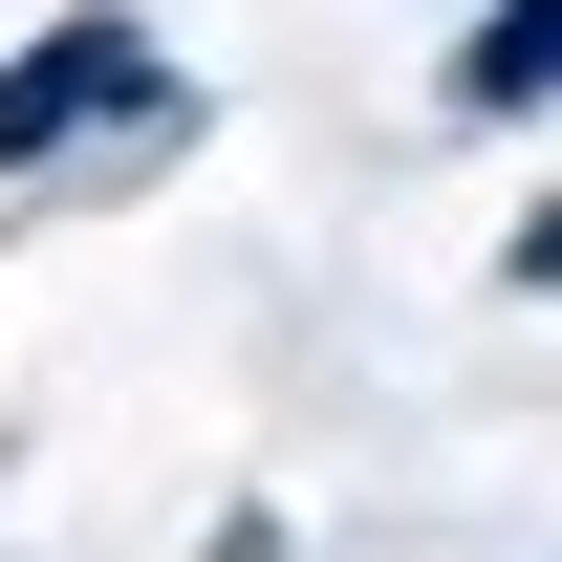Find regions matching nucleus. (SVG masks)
<instances>
[{
  "label": "nucleus",
  "mask_w": 562,
  "mask_h": 562,
  "mask_svg": "<svg viewBox=\"0 0 562 562\" xmlns=\"http://www.w3.org/2000/svg\"><path fill=\"white\" fill-rule=\"evenodd\" d=\"M0 476H22V432H0Z\"/></svg>",
  "instance_id": "nucleus-5"
},
{
  "label": "nucleus",
  "mask_w": 562,
  "mask_h": 562,
  "mask_svg": "<svg viewBox=\"0 0 562 562\" xmlns=\"http://www.w3.org/2000/svg\"><path fill=\"white\" fill-rule=\"evenodd\" d=\"M432 109H454V131H541V109H562V0H454Z\"/></svg>",
  "instance_id": "nucleus-2"
},
{
  "label": "nucleus",
  "mask_w": 562,
  "mask_h": 562,
  "mask_svg": "<svg viewBox=\"0 0 562 562\" xmlns=\"http://www.w3.org/2000/svg\"><path fill=\"white\" fill-rule=\"evenodd\" d=\"M195 562H303V519H281V497H238V519H216Z\"/></svg>",
  "instance_id": "nucleus-3"
},
{
  "label": "nucleus",
  "mask_w": 562,
  "mask_h": 562,
  "mask_svg": "<svg viewBox=\"0 0 562 562\" xmlns=\"http://www.w3.org/2000/svg\"><path fill=\"white\" fill-rule=\"evenodd\" d=\"M497 281H519V303H562V195L519 216V238H497Z\"/></svg>",
  "instance_id": "nucleus-4"
},
{
  "label": "nucleus",
  "mask_w": 562,
  "mask_h": 562,
  "mask_svg": "<svg viewBox=\"0 0 562 562\" xmlns=\"http://www.w3.org/2000/svg\"><path fill=\"white\" fill-rule=\"evenodd\" d=\"M195 66L151 44V0H66V22H22V66H0V195H151L173 151H195Z\"/></svg>",
  "instance_id": "nucleus-1"
}]
</instances>
